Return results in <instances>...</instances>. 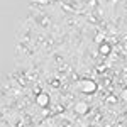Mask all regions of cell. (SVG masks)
<instances>
[{"label": "cell", "instance_id": "obj_1", "mask_svg": "<svg viewBox=\"0 0 127 127\" xmlns=\"http://www.w3.org/2000/svg\"><path fill=\"white\" fill-rule=\"evenodd\" d=\"M95 88H97V85H95V81H92V80H83V81H81V90H83L85 93H93Z\"/></svg>", "mask_w": 127, "mask_h": 127}, {"label": "cell", "instance_id": "obj_2", "mask_svg": "<svg viewBox=\"0 0 127 127\" xmlns=\"http://www.w3.org/2000/svg\"><path fill=\"white\" fill-rule=\"evenodd\" d=\"M48 102H49L48 95H46V93H39V97H37V103L44 107V105H48Z\"/></svg>", "mask_w": 127, "mask_h": 127}, {"label": "cell", "instance_id": "obj_3", "mask_svg": "<svg viewBox=\"0 0 127 127\" xmlns=\"http://www.w3.org/2000/svg\"><path fill=\"white\" fill-rule=\"evenodd\" d=\"M98 51H100V54L107 56L108 53H110V46H108L107 42H102V44H100V48H98Z\"/></svg>", "mask_w": 127, "mask_h": 127}, {"label": "cell", "instance_id": "obj_4", "mask_svg": "<svg viewBox=\"0 0 127 127\" xmlns=\"http://www.w3.org/2000/svg\"><path fill=\"white\" fill-rule=\"evenodd\" d=\"M124 97H126V98H127V90H126V92H124Z\"/></svg>", "mask_w": 127, "mask_h": 127}]
</instances>
